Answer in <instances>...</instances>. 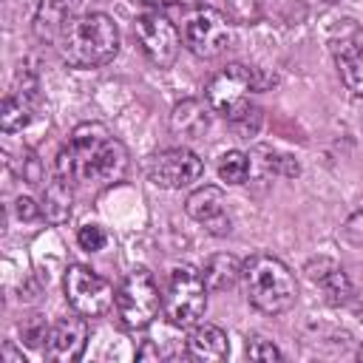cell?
Segmentation results:
<instances>
[{"label":"cell","mask_w":363,"mask_h":363,"mask_svg":"<svg viewBox=\"0 0 363 363\" xmlns=\"http://www.w3.org/2000/svg\"><path fill=\"white\" fill-rule=\"evenodd\" d=\"M128 170V147L102 125L82 122L57 153V173L79 187H108Z\"/></svg>","instance_id":"obj_1"},{"label":"cell","mask_w":363,"mask_h":363,"mask_svg":"<svg viewBox=\"0 0 363 363\" xmlns=\"http://www.w3.org/2000/svg\"><path fill=\"white\" fill-rule=\"evenodd\" d=\"M57 51L71 68H99L108 65L119 51V28L105 11H85L60 37Z\"/></svg>","instance_id":"obj_2"},{"label":"cell","mask_w":363,"mask_h":363,"mask_svg":"<svg viewBox=\"0 0 363 363\" xmlns=\"http://www.w3.org/2000/svg\"><path fill=\"white\" fill-rule=\"evenodd\" d=\"M241 284L247 301L264 315H284L286 309L295 306L298 281L292 269L269 252H255L244 261Z\"/></svg>","instance_id":"obj_3"},{"label":"cell","mask_w":363,"mask_h":363,"mask_svg":"<svg viewBox=\"0 0 363 363\" xmlns=\"http://www.w3.org/2000/svg\"><path fill=\"white\" fill-rule=\"evenodd\" d=\"M272 82H275V77H267L252 65L230 62L227 68H221L207 82L204 99L213 108V113H218L224 119H233L238 111H244L250 105V94H258Z\"/></svg>","instance_id":"obj_4"},{"label":"cell","mask_w":363,"mask_h":363,"mask_svg":"<svg viewBox=\"0 0 363 363\" xmlns=\"http://www.w3.org/2000/svg\"><path fill=\"white\" fill-rule=\"evenodd\" d=\"M207 284L201 278V269H193L187 264L176 267L167 278L164 298H162V312L170 326L187 329L196 326L204 312H207Z\"/></svg>","instance_id":"obj_5"},{"label":"cell","mask_w":363,"mask_h":363,"mask_svg":"<svg viewBox=\"0 0 363 363\" xmlns=\"http://www.w3.org/2000/svg\"><path fill=\"white\" fill-rule=\"evenodd\" d=\"M162 298H164V295L159 292V284H156L153 272L145 269V267H136V269H130V272L119 281L113 306H116L119 320H122L128 329H145V326H150L153 318L159 315Z\"/></svg>","instance_id":"obj_6"},{"label":"cell","mask_w":363,"mask_h":363,"mask_svg":"<svg viewBox=\"0 0 363 363\" xmlns=\"http://www.w3.org/2000/svg\"><path fill=\"white\" fill-rule=\"evenodd\" d=\"M182 43L193 57L216 60L233 45V20L213 6H196L184 17Z\"/></svg>","instance_id":"obj_7"},{"label":"cell","mask_w":363,"mask_h":363,"mask_svg":"<svg viewBox=\"0 0 363 363\" xmlns=\"http://www.w3.org/2000/svg\"><path fill=\"white\" fill-rule=\"evenodd\" d=\"M62 286H65V301L74 312L85 315V318H99L105 315L111 306H113V298H116V289L99 275L94 272L91 267L85 264H71L65 269V278H62Z\"/></svg>","instance_id":"obj_8"},{"label":"cell","mask_w":363,"mask_h":363,"mask_svg":"<svg viewBox=\"0 0 363 363\" xmlns=\"http://www.w3.org/2000/svg\"><path fill=\"white\" fill-rule=\"evenodd\" d=\"M133 37L142 48V54L147 57V62H153L156 68H170L179 57L182 48V34L173 26V20H167L159 11H145L133 20Z\"/></svg>","instance_id":"obj_9"},{"label":"cell","mask_w":363,"mask_h":363,"mask_svg":"<svg viewBox=\"0 0 363 363\" xmlns=\"http://www.w3.org/2000/svg\"><path fill=\"white\" fill-rule=\"evenodd\" d=\"M201 173H204V162L184 145L164 147V150L147 156V162H145V176L150 179V184H156L162 190L190 187L193 182L201 179Z\"/></svg>","instance_id":"obj_10"},{"label":"cell","mask_w":363,"mask_h":363,"mask_svg":"<svg viewBox=\"0 0 363 363\" xmlns=\"http://www.w3.org/2000/svg\"><path fill=\"white\" fill-rule=\"evenodd\" d=\"M329 48L346 91L363 96V26L357 20H343L332 34Z\"/></svg>","instance_id":"obj_11"},{"label":"cell","mask_w":363,"mask_h":363,"mask_svg":"<svg viewBox=\"0 0 363 363\" xmlns=\"http://www.w3.org/2000/svg\"><path fill=\"white\" fill-rule=\"evenodd\" d=\"M85 346H88V320H85V315L74 312V315L51 323L43 354L54 363H74L85 354Z\"/></svg>","instance_id":"obj_12"},{"label":"cell","mask_w":363,"mask_h":363,"mask_svg":"<svg viewBox=\"0 0 363 363\" xmlns=\"http://www.w3.org/2000/svg\"><path fill=\"white\" fill-rule=\"evenodd\" d=\"M88 0H40L34 11V34L43 43L57 45L60 37L74 26L77 17L85 14Z\"/></svg>","instance_id":"obj_13"},{"label":"cell","mask_w":363,"mask_h":363,"mask_svg":"<svg viewBox=\"0 0 363 363\" xmlns=\"http://www.w3.org/2000/svg\"><path fill=\"white\" fill-rule=\"evenodd\" d=\"M184 210H187V216H190L193 221L204 224V230L213 233V235H227L230 227H233V221H230V216H227V210H224V193H221V187H216V184H201V187H196V190L187 196Z\"/></svg>","instance_id":"obj_14"},{"label":"cell","mask_w":363,"mask_h":363,"mask_svg":"<svg viewBox=\"0 0 363 363\" xmlns=\"http://www.w3.org/2000/svg\"><path fill=\"white\" fill-rule=\"evenodd\" d=\"M210 119H213V108L207 105V99H182L173 105V113H170V130L173 136L184 139V142H193V139H201L210 128Z\"/></svg>","instance_id":"obj_15"},{"label":"cell","mask_w":363,"mask_h":363,"mask_svg":"<svg viewBox=\"0 0 363 363\" xmlns=\"http://www.w3.org/2000/svg\"><path fill=\"white\" fill-rule=\"evenodd\" d=\"M34 91H37V79L31 74L23 71V91L11 88L3 99V111H0V125L6 133L23 130L31 122V111H34Z\"/></svg>","instance_id":"obj_16"},{"label":"cell","mask_w":363,"mask_h":363,"mask_svg":"<svg viewBox=\"0 0 363 363\" xmlns=\"http://www.w3.org/2000/svg\"><path fill=\"white\" fill-rule=\"evenodd\" d=\"M187 354L196 360H224L230 354V337L216 323H196L187 337Z\"/></svg>","instance_id":"obj_17"},{"label":"cell","mask_w":363,"mask_h":363,"mask_svg":"<svg viewBox=\"0 0 363 363\" xmlns=\"http://www.w3.org/2000/svg\"><path fill=\"white\" fill-rule=\"evenodd\" d=\"M40 210H43V218L54 227L65 224L74 213V190H71V182H65L60 173L45 184L43 190V201H40Z\"/></svg>","instance_id":"obj_18"},{"label":"cell","mask_w":363,"mask_h":363,"mask_svg":"<svg viewBox=\"0 0 363 363\" xmlns=\"http://www.w3.org/2000/svg\"><path fill=\"white\" fill-rule=\"evenodd\" d=\"M241 267H244V261H238L235 255L216 252V255H210L204 261L201 278H204V284H207L210 292H224V289H233L241 281Z\"/></svg>","instance_id":"obj_19"},{"label":"cell","mask_w":363,"mask_h":363,"mask_svg":"<svg viewBox=\"0 0 363 363\" xmlns=\"http://www.w3.org/2000/svg\"><path fill=\"white\" fill-rule=\"evenodd\" d=\"M306 272H309V278L323 289V295H326V301H329L332 306H340V303H346V301L352 298V281H349V275H346L335 261L326 258V269H320V272L306 269Z\"/></svg>","instance_id":"obj_20"},{"label":"cell","mask_w":363,"mask_h":363,"mask_svg":"<svg viewBox=\"0 0 363 363\" xmlns=\"http://www.w3.org/2000/svg\"><path fill=\"white\" fill-rule=\"evenodd\" d=\"M250 156L244 150H227L216 162V173L224 184H244L250 179Z\"/></svg>","instance_id":"obj_21"},{"label":"cell","mask_w":363,"mask_h":363,"mask_svg":"<svg viewBox=\"0 0 363 363\" xmlns=\"http://www.w3.org/2000/svg\"><path fill=\"white\" fill-rule=\"evenodd\" d=\"M230 125H233V130L238 133V136H244V139H250V136H255L258 133V128H261V111L258 108H252V105H247L244 111H238L233 119H227Z\"/></svg>","instance_id":"obj_22"},{"label":"cell","mask_w":363,"mask_h":363,"mask_svg":"<svg viewBox=\"0 0 363 363\" xmlns=\"http://www.w3.org/2000/svg\"><path fill=\"white\" fill-rule=\"evenodd\" d=\"M77 244H79L85 252H99V250H105V244H108V233H105V227H99V224H82V227L77 230Z\"/></svg>","instance_id":"obj_23"},{"label":"cell","mask_w":363,"mask_h":363,"mask_svg":"<svg viewBox=\"0 0 363 363\" xmlns=\"http://www.w3.org/2000/svg\"><path fill=\"white\" fill-rule=\"evenodd\" d=\"M230 20L233 23H252L261 14V0H227Z\"/></svg>","instance_id":"obj_24"},{"label":"cell","mask_w":363,"mask_h":363,"mask_svg":"<svg viewBox=\"0 0 363 363\" xmlns=\"http://www.w3.org/2000/svg\"><path fill=\"white\" fill-rule=\"evenodd\" d=\"M48 323L45 320H40L37 315L28 320V323H23L20 326V332H23V340L28 343V346H45V337H48Z\"/></svg>","instance_id":"obj_25"},{"label":"cell","mask_w":363,"mask_h":363,"mask_svg":"<svg viewBox=\"0 0 363 363\" xmlns=\"http://www.w3.org/2000/svg\"><path fill=\"white\" fill-rule=\"evenodd\" d=\"M247 354L252 357V360H281V352L269 343V340H252V343H247Z\"/></svg>","instance_id":"obj_26"},{"label":"cell","mask_w":363,"mask_h":363,"mask_svg":"<svg viewBox=\"0 0 363 363\" xmlns=\"http://www.w3.org/2000/svg\"><path fill=\"white\" fill-rule=\"evenodd\" d=\"M14 210H17V218H23V221H34L37 216H43L40 204H37L34 199H28V196H20V199L14 201Z\"/></svg>","instance_id":"obj_27"},{"label":"cell","mask_w":363,"mask_h":363,"mask_svg":"<svg viewBox=\"0 0 363 363\" xmlns=\"http://www.w3.org/2000/svg\"><path fill=\"white\" fill-rule=\"evenodd\" d=\"M343 233H346V238H352V241H363V210H357V213H352V216L346 218Z\"/></svg>","instance_id":"obj_28"},{"label":"cell","mask_w":363,"mask_h":363,"mask_svg":"<svg viewBox=\"0 0 363 363\" xmlns=\"http://www.w3.org/2000/svg\"><path fill=\"white\" fill-rule=\"evenodd\" d=\"M0 363H26V357H23V352H17L11 343H6L3 352H0Z\"/></svg>","instance_id":"obj_29"},{"label":"cell","mask_w":363,"mask_h":363,"mask_svg":"<svg viewBox=\"0 0 363 363\" xmlns=\"http://www.w3.org/2000/svg\"><path fill=\"white\" fill-rule=\"evenodd\" d=\"M142 3H147L153 9H182V6H190L193 0H142Z\"/></svg>","instance_id":"obj_30"},{"label":"cell","mask_w":363,"mask_h":363,"mask_svg":"<svg viewBox=\"0 0 363 363\" xmlns=\"http://www.w3.org/2000/svg\"><path fill=\"white\" fill-rule=\"evenodd\" d=\"M357 360H363V346H360V349H357Z\"/></svg>","instance_id":"obj_31"}]
</instances>
